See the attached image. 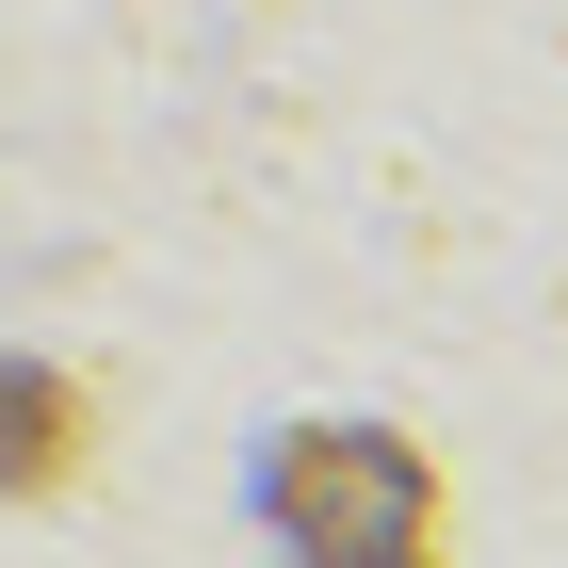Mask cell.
Wrapping results in <instances>:
<instances>
[{
    "mask_svg": "<svg viewBox=\"0 0 568 568\" xmlns=\"http://www.w3.org/2000/svg\"><path fill=\"white\" fill-rule=\"evenodd\" d=\"M98 455V406L82 374H49V357H0V504H65Z\"/></svg>",
    "mask_w": 568,
    "mask_h": 568,
    "instance_id": "7a4b0ae2",
    "label": "cell"
},
{
    "mask_svg": "<svg viewBox=\"0 0 568 568\" xmlns=\"http://www.w3.org/2000/svg\"><path fill=\"white\" fill-rule=\"evenodd\" d=\"M261 520L293 568H438L455 504H438V471L390 423H293L261 455Z\"/></svg>",
    "mask_w": 568,
    "mask_h": 568,
    "instance_id": "6da1fadb",
    "label": "cell"
}]
</instances>
